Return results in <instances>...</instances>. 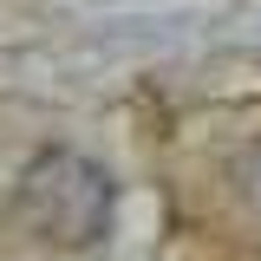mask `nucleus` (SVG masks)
<instances>
[{
    "instance_id": "1",
    "label": "nucleus",
    "mask_w": 261,
    "mask_h": 261,
    "mask_svg": "<svg viewBox=\"0 0 261 261\" xmlns=\"http://www.w3.org/2000/svg\"><path fill=\"white\" fill-rule=\"evenodd\" d=\"M13 216L46 248H92L111 222V176L98 163L72 157V150H46V157L27 163Z\"/></svg>"
}]
</instances>
